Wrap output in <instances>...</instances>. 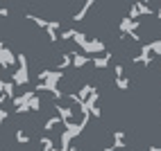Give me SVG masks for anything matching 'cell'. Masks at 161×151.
<instances>
[{
	"label": "cell",
	"instance_id": "6da1fadb",
	"mask_svg": "<svg viewBox=\"0 0 161 151\" xmlns=\"http://www.w3.org/2000/svg\"><path fill=\"white\" fill-rule=\"evenodd\" d=\"M86 124H89V115H82L80 124H75V122L61 124L64 131H61V135H59V149H61V151H68V149H70V140L77 138V135L84 131V128H86Z\"/></svg>",
	"mask_w": 161,
	"mask_h": 151
},
{
	"label": "cell",
	"instance_id": "7a4b0ae2",
	"mask_svg": "<svg viewBox=\"0 0 161 151\" xmlns=\"http://www.w3.org/2000/svg\"><path fill=\"white\" fill-rule=\"evenodd\" d=\"M16 63H18V70L12 74V81L14 86H25L30 81V74H27V57L20 52V54H16Z\"/></svg>",
	"mask_w": 161,
	"mask_h": 151
},
{
	"label": "cell",
	"instance_id": "3957f363",
	"mask_svg": "<svg viewBox=\"0 0 161 151\" xmlns=\"http://www.w3.org/2000/svg\"><path fill=\"white\" fill-rule=\"evenodd\" d=\"M80 48H82V54H86V57H91V54H104V43L100 38H86Z\"/></svg>",
	"mask_w": 161,
	"mask_h": 151
},
{
	"label": "cell",
	"instance_id": "277c9868",
	"mask_svg": "<svg viewBox=\"0 0 161 151\" xmlns=\"http://www.w3.org/2000/svg\"><path fill=\"white\" fill-rule=\"evenodd\" d=\"M61 79H64V72H59V70H39V81L41 83L59 86Z\"/></svg>",
	"mask_w": 161,
	"mask_h": 151
},
{
	"label": "cell",
	"instance_id": "5b68a950",
	"mask_svg": "<svg viewBox=\"0 0 161 151\" xmlns=\"http://www.w3.org/2000/svg\"><path fill=\"white\" fill-rule=\"evenodd\" d=\"M118 27H120V34H123V38H125V36L136 34V29L141 27V20H132V18L125 16V18L120 20V25H118Z\"/></svg>",
	"mask_w": 161,
	"mask_h": 151
},
{
	"label": "cell",
	"instance_id": "8992f818",
	"mask_svg": "<svg viewBox=\"0 0 161 151\" xmlns=\"http://www.w3.org/2000/svg\"><path fill=\"white\" fill-rule=\"evenodd\" d=\"M154 12H152V7H147L145 3H134L132 7H130V16L127 18H132V20H136L138 16H152Z\"/></svg>",
	"mask_w": 161,
	"mask_h": 151
},
{
	"label": "cell",
	"instance_id": "52a82bcc",
	"mask_svg": "<svg viewBox=\"0 0 161 151\" xmlns=\"http://www.w3.org/2000/svg\"><path fill=\"white\" fill-rule=\"evenodd\" d=\"M14 63H16V54L5 45V43H0V68L14 66Z\"/></svg>",
	"mask_w": 161,
	"mask_h": 151
},
{
	"label": "cell",
	"instance_id": "ba28073f",
	"mask_svg": "<svg viewBox=\"0 0 161 151\" xmlns=\"http://www.w3.org/2000/svg\"><path fill=\"white\" fill-rule=\"evenodd\" d=\"M127 142H125V133L118 128V131H114V142L111 147H104V151H118V149H125Z\"/></svg>",
	"mask_w": 161,
	"mask_h": 151
},
{
	"label": "cell",
	"instance_id": "9c48e42d",
	"mask_svg": "<svg viewBox=\"0 0 161 151\" xmlns=\"http://www.w3.org/2000/svg\"><path fill=\"white\" fill-rule=\"evenodd\" d=\"M34 93H52V95L57 97V99H61V97H64V93H61V88H59V86H50V83H41V81L36 83Z\"/></svg>",
	"mask_w": 161,
	"mask_h": 151
},
{
	"label": "cell",
	"instance_id": "30bf717a",
	"mask_svg": "<svg viewBox=\"0 0 161 151\" xmlns=\"http://www.w3.org/2000/svg\"><path fill=\"white\" fill-rule=\"evenodd\" d=\"M111 57H114V54L104 52V54H100V57H91V63H93V66L98 68V70H104V68L111 63Z\"/></svg>",
	"mask_w": 161,
	"mask_h": 151
},
{
	"label": "cell",
	"instance_id": "8fae6325",
	"mask_svg": "<svg viewBox=\"0 0 161 151\" xmlns=\"http://www.w3.org/2000/svg\"><path fill=\"white\" fill-rule=\"evenodd\" d=\"M46 34H48V38L55 43V41H59V20H48V25H46Z\"/></svg>",
	"mask_w": 161,
	"mask_h": 151
},
{
	"label": "cell",
	"instance_id": "7c38bea8",
	"mask_svg": "<svg viewBox=\"0 0 161 151\" xmlns=\"http://www.w3.org/2000/svg\"><path fill=\"white\" fill-rule=\"evenodd\" d=\"M132 63H141V66H150V63H152V57H150L147 45L141 48V54H138V57H132Z\"/></svg>",
	"mask_w": 161,
	"mask_h": 151
},
{
	"label": "cell",
	"instance_id": "4fadbf2b",
	"mask_svg": "<svg viewBox=\"0 0 161 151\" xmlns=\"http://www.w3.org/2000/svg\"><path fill=\"white\" fill-rule=\"evenodd\" d=\"M93 5H95V3H93V0H86V3H84V5H82V9H80V12H77V14H75V16H73V20H77V23H80V20H84V18H86V16H89V12H91V9H93Z\"/></svg>",
	"mask_w": 161,
	"mask_h": 151
},
{
	"label": "cell",
	"instance_id": "5bb4252c",
	"mask_svg": "<svg viewBox=\"0 0 161 151\" xmlns=\"http://www.w3.org/2000/svg\"><path fill=\"white\" fill-rule=\"evenodd\" d=\"M34 95H36L34 90H30V93H23V95H14V99H12V102H14V106H16V108H20V106H25V104H27V102H30Z\"/></svg>",
	"mask_w": 161,
	"mask_h": 151
},
{
	"label": "cell",
	"instance_id": "9a60e30c",
	"mask_svg": "<svg viewBox=\"0 0 161 151\" xmlns=\"http://www.w3.org/2000/svg\"><path fill=\"white\" fill-rule=\"evenodd\" d=\"M70 54H73V63H70L73 68H84L86 63H91V57L86 54H77V52H70Z\"/></svg>",
	"mask_w": 161,
	"mask_h": 151
},
{
	"label": "cell",
	"instance_id": "2e32d148",
	"mask_svg": "<svg viewBox=\"0 0 161 151\" xmlns=\"http://www.w3.org/2000/svg\"><path fill=\"white\" fill-rule=\"evenodd\" d=\"M55 108L59 111V115H57V117L61 120V124H66V122H70V117H73V108H68V106H59V104L55 106Z\"/></svg>",
	"mask_w": 161,
	"mask_h": 151
},
{
	"label": "cell",
	"instance_id": "e0dca14e",
	"mask_svg": "<svg viewBox=\"0 0 161 151\" xmlns=\"http://www.w3.org/2000/svg\"><path fill=\"white\" fill-rule=\"evenodd\" d=\"M14 88H16V86L12 81L3 79V83H0V95H3V97H12V99H14Z\"/></svg>",
	"mask_w": 161,
	"mask_h": 151
},
{
	"label": "cell",
	"instance_id": "ac0fdd59",
	"mask_svg": "<svg viewBox=\"0 0 161 151\" xmlns=\"http://www.w3.org/2000/svg\"><path fill=\"white\" fill-rule=\"evenodd\" d=\"M70 63H73V54H70V52H66V54H64V57L59 59V63H57V70H59V72H64V68H68Z\"/></svg>",
	"mask_w": 161,
	"mask_h": 151
},
{
	"label": "cell",
	"instance_id": "d6986e66",
	"mask_svg": "<svg viewBox=\"0 0 161 151\" xmlns=\"http://www.w3.org/2000/svg\"><path fill=\"white\" fill-rule=\"evenodd\" d=\"M55 126H61V120L55 115V117H50V120H46V124H43V131H55Z\"/></svg>",
	"mask_w": 161,
	"mask_h": 151
},
{
	"label": "cell",
	"instance_id": "ffe728a7",
	"mask_svg": "<svg viewBox=\"0 0 161 151\" xmlns=\"http://www.w3.org/2000/svg\"><path fill=\"white\" fill-rule=\"evenodd\" d=\"M39 147H41V151H52V149H55V142H52L48 135H43L39 140Z\"/></svg>",
	"mask_w": 161,
	"mask_h": 151
},
{
	"label": "cell",
	"instance_id": "44dd1931",
	"mask_svg": "<svg viewBox=\"0 0 161 151\" xmlns=\"http://www.w3.org/2000/svg\"><path fill=\"white\" fill-rule=\"evenodd\" d=\"M116 86H118V90H127L130 88V79H127L125 74L123 77H116Z\"/></svg>",
	"mask_w": 161,
	"mask_h": 151
},
{
	"label": "cell",
	"instance_id": "7402d4cb",
	"mask_svg": "<svg viewBox=\"0 0 161 151\" xmlns=\"http://www.w3.org/2000/svg\"><path fill=\"white\" fill-rule=\"evenodd\" d=\"M16 140H18L20 144H27V142H30V135H27V133H23V131L18 128V131H16Z\"/></svg>",
	"mask_w": 161,
	"mask_h": 151
},
{
	"label": "cell",
	"instance_id": "603a6c76",
	"mask_svg": "<svg viewBox=\"0 0 161 151\" xmlns=\"http://www.w3.org/2000/svg\"><path fill=\"white\" fill-rule=\"evenodd\" d=\"M75 32H77V29H66V32H61V34H59V41H70V38L75 36Z\"/></svg>",
	"mask_w": 161,
	"mask_h": 151
},
{
	"label": "cell",
	"instance_id": "cb8c5ba5",
	"mask_svg": "<svg viewBox=\"0 0 161 151\" xmlns=\"http://www.w3.org/2000/svg\"><path fill=\"white\" fill-rule=\"evenodd\" d=\"M86 38H89V36H86V34H84V32H75V36H73V41H75V43H77V45H82V43H84V41H86Z\"/></svg>",
	"mask_w": 161,
	"mask_h": 151
},
{
	"label": "cell",
	"instance_id": "d4e9b609",
	"mask_svg": "<svg viewBox=\"0 0 161 151\" xmlns=\"http://www.w3.org/2000/svg\"><path fill=\"white\" fill-rule=\"evenodd\" d=\"M114 72H116V77H123V74H125V70H123V66H120V63H118V66L114 68Z\"/></svg>",
	"mask_w": 161,
	"mask_h": 151
},
{
	"label": "cell",
	"instance_id": "484cf974",
	"mask_svg": "<svg viewBox=\"0 0 161 151\" xmlns=\"http://www.w3.org/2000/svg\"><path fill=\"white\" fill-rule=\"evenodd\" d=\"M89 115H93V117H100V115H102V111L98 108V106H95V108H91V111H89Z\"/></svg>",
	"mask_w": 161,
	"mask_h": 151
},
{
	"label": "cell",
	"instance_id": "4316f807",
	"mask_svg": "<svg viewBox=\"0 0 161 151\" xmlns=\"http://www.w3.org/2000/svg\"><path fill=\"white\" fill-rule=\"evenodd\" d=\"M5 120H7V111H5V108H0V124H3Z\"/></svg>",
	"mask_w": 161,
	"mask_h": 151
},
{
	"label": "cell",
	"instance_id": "83f0119b",
	"mask_svg": "<svg viewBox=\"0 0 161 151\" xmlns=\"http://www.w3.org/2000/svg\"><path fill=\"white\" fill-rule=\"evenodd\" d=\"M9 12H7V9H0V16H7Z\"/></svg>",
	"mask_w": 161,
	"mask_h": 151
},
{
	"label": "cell",
	"instance_id": "f1b7e54d",
	"mask_svg": "<svg viewBox=\"0 0 161 151\" xmlns=\"http://www.w3.org/2000/svg\"><path fill=\"white\" fill-rule=\"evenodd\" d=\"M150 151H161V147H150Z\"/></svg>",
	"mask_w": 161,
	"mask_h": 151
},
{
	"label": "cell",
	"instance_id": "f546056e",
	"mask_svg": "<svg viewBox=\"0 0 161 151\" xmlns=\"http://www.w3.org/2000/svg\"><path fill=\"white\" fill-rule=\"evenodd\" d=\"M0 83H3V68H0Z\"/></svg>",
	"mask_w": 161,
	"mask_h": 151
},
{
	"label": "cell",
	"instance_id": "4dcf8cb0",
	"mask_svg": "<svg viewBox=\"0 0 161 151\" xmlns=\"http://www.w3.org/2000/svg\"><path fill=\"white\" fill-rule=\"evenodd\" d=\"M52 151H61V149H57V147H55V149H52Z\"/></svg>",
	"mask_w": 161,
	"mask_h": 151
}]
</instances>
